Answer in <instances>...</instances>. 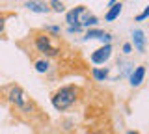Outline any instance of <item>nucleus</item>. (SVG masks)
I'll return each mask as SVG.
<instances>
[{
    "instance_id": "1",
    "label": "nucleus",
    "mask_w": 149,
    "mask_h": 134,
    "mask_svg": "<svg viewBox=\"0 0 149 134\" xmlns=\"http://www.w3.org/2000/svg\"><path fill=\"white\" fill-rule=\"evenodd\" d=\"M74 101H77V87H74V86H65V87L58 90L52 95V104H54L56 110L69 108Z\"/></svg>"
},
{
    "instance_id": "2",
    "label": "nucleus",
    "mask_w": 149,
    "mask_h": 134,
    "mask_svg": "<svg viewBox=\"0 0 149 134\" xmlns=\"http://www.w3.org/2000/svg\"><path fill=\"white\" fill-rule=\"evenodd\" d=\"M9 101H11L13 104H17L19 108H22V110L32 108V104H28V97H26V93H24V91H22L19 86L11 87V91H9Z\"/></svg>"
},
{
    "instance_id": "3",
    "label": "nucleus",
    "mask_w": 149,
    "mask_h": 134,
    "mask_svg": "<svg viewBox=\"0 0 149 134\" xmlns=\"http://www.w3.org/2000/svg\"><path fill=\"white\" fill-rule=\"evenodd\" d=\"M36 47H37L39 52L47 54V56H56V54H58V49L50 45V39L47 37V35H37L36 37Z\"/></svg>"
},
{
    "instance_id": "4",
    "label": "nucleus",
    "mask_w": 149,
    "mask_h": 134,
    "mask_svg": "<svg viewBox=\"0 0 149 134\" xmlns=\"http://www.w3.org/2000/svg\"><path fill=\"white\" fill-rule=\"evenodd\" d=\"M110 56H112V45H104V47L97 49L95 52L91 54V62H93V63H97V65H101V63L108 62Z\"/></svg>"
},
{
    "instance_id": "5",
    "label": "nucleus",
    "mask_w": 149,
    "mask_h": 134,
    "mask_svg": "<svg viewBox=\"0 0 149 134\" xmlns=\"http://www.w3.org/2000/svg\"><path fill=\"white\" fill-rule=\"evenodd\" d=\"M84 11H86V8H84V6H78V8H74V10L69 11V13H67V22H69V26H80L78 17H80Z\"/></svg>"
},
{
    "instance_id": "6",
    "label": "nucleus",
    "mask_w": 149,
    "mask_h": 134,
    "mask_svg": "<svg viewBox=\"0 0 149 134\" xmlns=\"http://www.w3.org/2000/svg\"><path fill=\"white\" fill-rule=\"evenodd\" d=\"M132 39H134V47H136L138 52H143L146 50V37H143V32L136 28L132 30Z\"/></svg>"
},
{
    "instance_id": "7",
    "label": "nucleus",
    "mask_w": 149,
    "mask_h": 134,
    "mask_svg": "<svg viewBox=\"0 0 149 134\" xmlns=\"http://www.w3.org/2000/svg\"><path fill=\"white\" fill-rule=\"evenodd\" d=\"M143 76H146V67L143 65H140V67H136L132 71V75H130V86H140L143 82Z\"/></svg>"
},
{
    "instance_id": "8",
    "label": "nucleus",
    "mask_w": 149,
    "mask_h": 134,
    "mask_svg": "<svg viewBox=\"0 0 149 134\" xmlns=\"http://www.w3.org/2000/svg\"><path fill=\"white\" fill-rule=\"evenodd\" d=\"M121 8H123V6H121L119 2H116L114 6H110V11L104 15V19H106V21H114V19H118L119 13H121Z\"/></svg>"
},
{
    "instance_id": "9",
    "label": "nucleus",
    "mask_w": 149,
    "mask_h": 134,
    "mask_svg": "<svg viewBox=\"0 0 149 134\" xmlns=\"http://www.w3.org/2000/svg\"><path fill=\"white\" fill-rule=\"evenodd\" d=\"M26 8L30 11H36V13H47L49 11L47 4H43V2H26Z\"/></svg>"
},
{
    "instance_id": "10",
    "label": "nucleus",
    "mask_w": 149,
    "mask_h": 134,
    "mask_svg": "<svg viewBox=\"0 0 149 134\" xmlns=\"http://www.w3.org/2000/svg\"><path fill=\"white\" fill-rule=\"evenodd\" d=\"M102 35H104L102 30H90L86 34V39H102Z\"/></svg>"
},
{
    "instance_id": "11",
    "label": "nucleus",
    "mask_w": 149,
    "mask_h": 134,
    "mask_svg": "<svg viewBox=\"0 0 149 134\" xmlns=\"http://www.w3.org/2000/svg\"><path fill=\"white\" fill-rule=\"evenodd\" d=\"M93 76H95L97 80H104V78L108 76V71H106V69H104V71H102V69L95 67V69H93Z\"/></svg>"
},
{
    "instance_id": "12",
    "label": "nucleus",
    "mask_w": 149,
    "mask_h": 134,
    "mask_svg": "<svg viewBox=\"0 0 149 134\" xmlns=\"http://www.w3.org/2000/svg\"><path fill=\"white\" fill-rule=\"evenodd\" d=\"M97 22V17L95 15H86L84 17V21L80 22V26H91V24H95Z\"/></svg>"
},
{
    "instance_id": "13",
    "label": "nucleus",
    "mask_w": 149,
    "mask_h": 134,
    "mask_svg": "<svg viewBox=\"0 0 149 134\" xmlns=\"http://www.w3.org/2000/svg\"><path fill=\"white\" fill-rule=\"evenodd\" d=\"M36 69L39 73H45L47 69H49V62H47V60H39V62H36Z\"/></svg>"
},
{
    "instance_id": "14",
    "label": "nucleus",
    "mask_w": 149,
    "mask_h": 134,
    "mask_svg": "<svg viewBox=\"0 0 149 134\" xmlns=\"http://www.w3.org/2000/svg\"><path fill=\"white\" fill-rule=\"evenodd\" d=\"M50 6H52L54 11H58V13L63 11V4H62V2H56V0H54V2H50Z\"/></svg>"
},
{
    "instance_id": "15",
    "label": "nucleus",
    "mask_w": 149,
    "mask_h": 134,
    "mask_svg": "<svg viewBox=\"0 0 149 134\" xmlns=\"http://www.w3.org/2000/svg\"><path fill=\"white\" fill-rule=\"evenodd\" d=\"M147 17H149V6L143 10V13H140V15L136 17V21H143V19H147Z\"/></svg>"
},
{
    "instance_id": "16",
    "label": "nucleus",
    "mask_w": 149,
    "mask_h": 134,
    "mask_svg": "<svg viewBox=\"0 0 149 134\" xmlns=\"http://www.w3.org/2000/svg\"><path fill=\"white\" fill-rule=\"evenodd\" d=\"M130 50H132L130 43H125V45H123V52H125V54H130Z\"/></svg>"
},
{
    "instance_id": "17",
    "label": "nucleus",
    "mask_w": 149,
    "mask_h": 134,
    "mask_svg": "<svg viewBox=\"0 0 149 134\" xmlns=\"http://www.w3.org/2000/svg\"><path fill=\"white\" fill-rule=\"evenodd\" d=\"M49 30H50V32H60L58 26H49Z\"/></svg>"
},
{
    "instance_id": "18",
    "label": "nucleus",
    "mask_w": 149,
    "mask_h": 134,
    "mask_svg": "<svg viewBox=\"0 0 149 134\" xmlns=\"http://www.w3.org/2000/svg\"><path fill=\"white\" fill-rule=\"evenodd\" d=\"M4 30V19H0V32Z\"/></svg>"
},
{
    "instance_id": "19",
    "label": "nucleus",
    "mask_w": 149,
    "mask_h": 134,
    "mask_svg": "<svg viewBox=\"0 0 149 134\" xmlns=\"http://www.w3.org/2000/svg\"><path fill=\"white\" fill-rule=\"evenodd\" d=\"M127 134H138V132H132V131H130V132H127Z\"/></svg>"
}]
</instances>
